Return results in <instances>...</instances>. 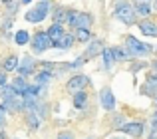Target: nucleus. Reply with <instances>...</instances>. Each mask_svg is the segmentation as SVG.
<instances>
[{"label": "nucleus", "mask_w": 157, "mask_h": 139, "mask_svg": "<svg viewBox=\"0 0 157 139\" xmlns=\"http://www.w3.org/2000/svg\"><path fill=\"white\" fill-rule=\"evenodd\" d=\"M68 24L74 28H86L88 30L92 26V16L86 14V12H76V10H70L68 12Z\"/></svg>", "instance_id": "f257e3e1"}, {"label": "nucleus", "mask_w": 157, "mask_h": 139, "mask_svg": "<svg viewBox=\"0 0 157 139\" xmlns=\"http://www.w3.org/2000/svg\"><path fill=\"white\" fill-rule=\"evenodd\" d=\"M125 48H127V52H129V56H145L147 52H151V46L139 42L133 36H129V38L125 40Z\"/></svg>", "instance_id": "f03ea898"}, {"label": "nucleus", "mask_w": 157, "mask_h": 139, "mask_svg": "<svg viewBox=\"0 0 157 139\" xmlns=\"http://www.w3.org/2000/svg\"><path fill=\"white\" fill-rule=\"evenodd\" d=\"M115 16L125 24H133L135 22V10H133V6H129V4H119V6L115 8Z\"/></svg>", "instance_id": "7ed1b4c3"}, {"label": "nucleus", "mask_w": 157, "mask_h": 139, "mask_svg": "<svg viewBox=\"0 0 157 139\" xmlns=\"http://www.w3.org/2000/svg\"><path fill=\"white\" fill-rule=\"evenodd\" d=\"M50 46H52V38L48 36V32H38V34L34 36V40H32V48H34V52H44V50H48Z\"/></svg>", "instance_id": "20e7f679"}, {"label": "nucleus", "mask_w": 157, "mask_h": 139, "mask_svg": "<svg viewBox=\"0 0 157 139\" xmlns=\"http://www.w3.org/2000/svg\"><path fill=\"white\" fill-rule=\"evenodd\" d=\"M48 14V2H42L34 8V10H28L26 12V20L28 22H42Z\"/></svg>", "instance_id": "39448f33"}, {"label": "nucleus", "mask_w": 157, "mask_h": 139, "mask_svg": "<svg viewBox=\"0 0 157 139\" xmlns=\"http://www.w3.org/2000/svg\"><path fill=\"white\" fill-rule=\"evenodd\" d=\"M86 85H88V77L86 76H74L72 80L66 84V89H68L70 93H76V92H82Z\"/></svg>", "instance_id": "423d86ee"}, {"label": "nucleus", "mask_w": 157, "mask_h": 139, "mask_svg": "<svg viewBox=\"0 0 157 139\" xmlns=\"http://www.w3.org/2000/svg\"><path fill=\"white\" fill-rule=\"evenodd\" d=\"M121 131H123V133H127L129 137H141V133H143V125L139 123V121H131V123L121 125Z\"/></svg>", "instance_id": "0eeeda50"}, {"label": "nucleus", "mask_w": 157, "mask_h": 139, "mask_svg": "<svg viewBox=\"0 0 157 139\" xmlns=\"http://www.w3.org/2000/svg\"><path fill=\"white\" fill-rule=\"evenodd\" d=\"M24 101L22 100H18V93H14V96H10V97H4V105L2 107L4 109H12V111H18V109H22L24 107Z\"/></svg>", "instance_id": "6e6552de"}, {"label": "nucleus", "mask_w": 157, "mask_h": 139, "mask_svg": "<svg viewBox=\"0 0 157 139\" xmlns=\"http://www.w3.org/2000/svg\"><path fill=\"white\" fill-rule=\"evenodd\" d=\"M100 100H101V105H104L105 109H113L115 107V97H113V93H111L109 88H104V89H101Z\"/></svg>", "instance_id": "1a4fd4ad"}, {"label": "nucleus", "mask_w": 157, "mask_h": 139, "mask_svg": "<svg viewBox=\"0 0 157 139\" xmlns=\"http://www.w3.org/2000/svg\"><path fill=\"white\" fill-rule=\"evenodd\" d=\"M143 93H147V96H151V97L157 100V76H149L145 80V84H143Z\"/></svg>", "instance_id": "9d476101"}, {"label": "nucleus", "mask_w": 157, "mask_h": 139, "mask_svg": "<svg viewBox=\"0 0 157 139\" xmlns=\"http://www.w3.org/2000/svg\"><path fill=\"white\" fill-rule=\"evenodd\" d=\"M32 72H34V60L28 58V56H24L22 62L18 64V73L20 76H28V73H32Z\"/></svg>", "instance_id": "9b49d317"}, {"label": "nucleus", "mask_w": 157, "mask_h": 139, "mask_svg": "<svg viewBox=\"0 0 157 139\" xmlns=\"http://www.w3.org/2000/svg\"><path fill=\"white\" fill-rule=\"evenodd\" d=\"M139 30L145 36H157V24L151 22V20H141L139 22Z\"/></svg>", "instance_id": "f8f14e48"}, {"label": "nucleus", "mask_w": 157, "mask_h": 139, "mask_svg": "<svg viewBox=\"0 0 157 139\" xmlns=\"http://www.w3.org/2000/svg\"><path fill=\"white\" fill-rule=\"evenodd\" d=\"M72 44H74V38L70 34H64L62 38H58L56 42H52V46L54 48H60V50H66V48H70Z\"/></svg>", "instance_id": "ddd939ff"}, {"label": "nucleus", "mask_w": 157, "mask_h": 139, "mask_svg": "<svg viewBox=\"0 0 157 139\" xmlns=\"http://www.w3.org/2000/svg\"><path fill=\"white\" fill-rule=\"evenodd\" d=\"M48 36L52 38V42H56L58 38H62V36H64V28H62V24H54V26H50Z\"/></svg>", "instance_id": "4468645a"}, {"label": "nucleus", "mask_w": 157, "mask_h": 139, "mask_svg": "<svg viewBox=\"0 0 157 139\" xmlns=\"http://www.w3.org/2000/svg\"><path fill=\"white\" fill-rule=\"evenodd\" d=\"M12 88H14V92L18 93V96H24V92H26L28 84L22 80V77H16V80H14V84H12Z\"/></svg>", "instance_id": "2eb2a0df"}, {"label": "nucleus", "mask_w": 157, "mask_h": 139, "mask_svg": "<svg viewBox=\"0 0 157 139\" xmlns=\"http://www.w3.org/2000/svg\"><path fill=\"white\" fill-rule=\"evenodd\" d=\"M68 12H70V10H64V8H58V10L54 12V20H56V24L68 22Z\"/></svg>", "instance_id": "dca6fc26"}, {"label": "nucleus", "mask_w": 157, "mask_h": 139, "mask_svg": "<svg viewBox=\"0 0 157 139\" xmlns=\"http://www.w3.org/2000/svg\"><path fill=\"white\" fill-rule=\"evenodd\" d=\"M14 68H18V58L16 56H10V58L4 60V72H12Z\"/></svg>", "instance_id": "f3484780"}, {"label": "nucleus", "mask_w": 157, "mask_h": 139, "mask_svg": "<svg viewBox=\"0 0 157 139\" xmlns=\"http://www.w3.org/2000/svg\"><path fill=\"white\" fill-rule=\"evenodd\" d=\"M135 6H137V12H139V14H143V16L151 14V10H153V8L149 6V2H135Z\"/></svg>", "instance_id": "a211bd4d"}, {"label": "nucleus", "mask_w": 157, "mask_h": 139, "mask_svg": "<svg viewBox=\"0 0 157 139\" xmlns=\"http://www.w3.org/2000/svg\"><path fill=\"white\" fill-rule=\"evenodd\" d=\"M14 40H16V44H18V46H24V44H28V40H30V36H28V32L20 30L18 34L14 36Z\"/></svg>", "instance_id": "6ab92c4d"}, {"label": "nucleus", "mask_w": 157, "mask_h": 139, "mask_svg": "<svg viewBox=\"0 0 157 139\" xmlns=\"http://www.w3.org/2000/svg\"><path fill=\"white\" fill-rule=\"evenodd\" d=\"M84 103H86V93H84V92H76L74 105H76V107H84Z\"/></svg>", "instance_id": "aec40b11"}, {"label": "nucleus", "mask_w": 157, "mask_h": 139, "mask_svg": "<svg viewBox=\"0 0 157 139\" xmlns=\"http://www.w3.org/2000/svg\"><path fill=\"white\" fill-rule=\"evenodd\" d=\"M104 60H105V64L109 66L111 62H115V54H113V48H105L104 50Z\"/></svg>", "instance_id": "412c9836"}, {"label": "nucleus", "mask_w": 157, "mask_h": 139, "mask_svg": "<svg viewBox=\"0 0 157 139\" xmlns=\"http://www.w3.org/2000/svg\"><path fill=\"white\" fill-rule=\"evenodd\" d=\"M76 38L80 40V42H86V40H90V32L86 30V28H78V34Z\"/></svg>", "instance_id": "4be33fe9"}, {"label": "nucleus", "mask_w": 157, "mask_h": 139, "mask_svg": "<svg viewBox=\"0 0 157 139\" xmlns=\"http://www.w3.org/2000/svg\"><path fill=\"white\" fill-rule=\"evenodd\" d=\"M36 81H38L40 85H44L46 81H50V73H48V72H42V73H38V77H36Z\"/></svg>", "instance_id": "5701e85b"}, {"label": "nucleus", "mask_w": 157, "mask_h": 139, "mask_svg": "<svg viewBox=\"0 0 157 139\" xmlns=\"http://www.w3.org/2000/svg\"><path fill=\"white\" fill-rule=\"evenodd\" d=\"M98 52H101V44L100 42H94L92 48L88 50V54H86V56H94V54H98Z\"/></svg>", "instance_id": "b1692460"}, {"label": "nucleus", "mask_w": 157, "mask_h": 139, "mask_svg": "<svg viewBox=\"0 0 157 139\" xmlns=\"http://www.w3.org/2000/svg\"><path fill=\"white\" fill-rule=\"evenodd\" d=\"M14 88H12V85H2V96L4 97H10V96H14Z\"/></svg>", "instance_id": "393cba45"}, {"label": "nucleus", "mask_w": 157, "mask_h": 139, "mask_svg": "<svg viewBox=\"0 0 157 139\" xmlns=\"http://www.w3.org/2000/svg\"><path fill=\"white\" fill-rule=\"evenodd\" d=\"M28 123H30V127H38V125H40V121H38V117H36V115L28 113Z\"/></svg>", "instance_id": "a878e982"}, {"label": "nucleus", "mask_w": 157, "mask_h": 139, "mask_svg": "<svg viewBox=\"0 0 157 139\" xmlns=\"http://www.w3.org/2000/svg\"><path fill=\"white\" fill-rule=\"evenodd\" d=\"M10 26H12V18L2 20V28H4V30H10Z\"/></svg>", "instance_id": "bb28decb"}, {"label": "nucleus", "mask_w": 157, "mask_h": 139, "mask_svg": "<svg viewBox=\"0 0 157 139\" xmlns=\"http://www.w3.org/2000/svg\"><path fill=\"white\" fill-rule=\"evenodd\" d=\"M4 81H6V73H0V88L4 85Z\"/></svg>", "instance_id": "cd10ccee"}, {"label": "nucleus", "mask_w": 157, "mask_h": 139, "mask_svg": "<svg viewBox=\"0 0 157 139\" xmlns=\"http://www.w3.org/2000/svg\"><path fill=\"white\" fill-rule=\"evenodd\" d=\"M151 125H153V129H157V111H155V115H153V123H151Z\"/></svg>", "instance_id": "c85d7f7f"}, {"label": "nucleus", "mask_w": 157, "mask_h": 139, "mask_svg": "<svg viewBox=\"0 0 157 139\" xmlns=\"http://www.w3.org/2000/svg\"><path fill=\"white\" fill-rule=\"evenodd\" d=\"M60 139H72V135H70V133H62Z\"/></svg>", "instance_id": "c756f323"}, {"label": "nucleus", "mask_w": 157, "mask_h": 139, "mask_svg": "<svg viewBox=\"0 0 157 139\" xmlns=\"http://www.w3.org/2000/svg\"><path fill=\"white\" fill-rule=\"evenodd\" d=\"M2 117H4V107H0V121H2Z\"/></svg>", "instance_id": "7c9ffc66"}, {"label": "nucleus", "mask_w": 157, "mask_h": 139, "mask_svg": "<svg viewBox=\"0 0 157 139\" xmlns=\"http://www.w3.org/2000/svg\"><path fill=\"white\" fill-rule=\"evenodd\" d=\"M153 10H157V0H153Z\"/></svg>", "instance_id": "2f4dec72"}, {"label": "nucleus", "mask_w": 157, "mask_h": 139, "mask_svg": "<svg viewBox=\"0 0 157 139\" xmlns=\"http://www.w3.org/2000/svg\"><path fill=\"white\" fill-rule=\"evenodd\" d=\"M0 139H6V135H4V133H0Z\"/></svg>", "instance_id": "473e14b6"}, {"label": "nucleus", "mask_w": 157, "mask_h": 139, "mask_svg": "<svg viewBox=\"0 0 157 139\" xmlns=\"http://www.w3.org/2000/svg\"><path fill=\"white\" fill-rule=\"evenodd\" d=\"M135 2H147V0H135Z\"/></svg>", "instance_id": "72a5a7b5"}, {"label": "nucleus", "mask_w": 157, "mask_h": 139, "mask_svg": "<svg viewBox=\"0 0 157 139\" xmlns=\"http://www.w3.org/2000/svg\"><path fill=\"white\" fill-rule=\"evenodd\" d=\"M153 66H155V68H157V60H155V64H153Z\"/></svg>", "instance_id": "f704fd0d"}, {"label": "nucleus", "mask_w": 157, "mask_h": 139, "mask_svg": "<svg viewBox=\"0 0 157 139\" xmlns=\"http://www.w3.org/2000/svg\"><path fill=\"white\" fill-rule=\"evenodd\" d=\"M149 139H157V137H155V135H153V137H149Z\"/></svg>", "instance_id": "c9c22d12"}]
</instances>
